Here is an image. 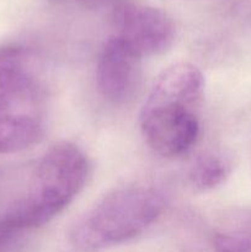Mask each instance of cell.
Here are the masks:
<instances>
[{
    "label": "cell",
    "mask_w": 251,
    "mask_h": 252,
    "mask_svg": "<svg viewBox=\"0 0 251 252\" xmlns=\"http://www.w3.org/2000/svg\"><path fill=\"white\" fill-rule=\"evenodd\" d=\"M204 78L191 63H176L153 84L139 116L142 134L150 149L165 158L184 154L199 134Z\"/></svg>",
    "instance_id": "1"
},
{
    "label": "cell",
    "mask_w": 251,
    "mask_h": 252,
    "mask_svg": "<svg viewBox=\"0 0 251 252\" xmlns=\"http://www.w3.org/2000/svg\"><path fill=\"white\" fill-rule=\"evenodd\" d=\"M47 91L34 54L26 47H0V154L41 142L46 132Z\"/></svg>",
    "instance_id": "2"
},
{
    "label": "cell",
    "mask_w": 251,
    "mask_h": 252,
    "mask_svg": "<svg viewBox=\"0 0 251 252\" xmlns=\"http://www.w3.org/2000/svg\"><path fill=\"white\" fill-rule=\"evenodd\" d=\"M89 172V159L78 145L54 144L39 160L27 193L0 220L20 234L46 225L80 193Z\"/></svg>",
    "instance_id": "3"
},
{
    "label": "cell",
    "mask_w": 251,
    "mask_h": 252,
    "mask_svg": "<svg viewBox=\"0 0 251 252\" xmlns=\"http://www.w3.org/2000/svg\"><path fill=\"white\" fill-rule=\"evenodd\" d=\"M161 191L145 185H127L98 199L73 226L70 243L83 252L120 245L142 234L165 209Z\"/></svg>",
    "instance_id": "4"
},
{
    "label": "cell",
    "mask_w": 251,
    "mask_h": 252,
    "mask_svg": "<svg viewBox=\"0 0 251 252\" xmlns=\"http://www.w3.org/2000/svg\"><path fill=\"white\" fill-rule=\"evenodd\" d=\"M115 34L140 58L159 56L172 46L174 21L161 9L135 2H122L113 10Z\"/></svg>",
    "instance_id": "5"
},
{
    "label": "cell",
    "mask_w": 251,
    "mask_h": 252,
    "mask_svg": "<svg viewBox=\"0 0 251 252\" xmlns=\"http://www.w3.org/2000/svg\"><path fill=\"white\" fill-rule=\"evenodd\" d=\"M142 83V58L118 37L103 44L96 65L101 96L113 105H126L137 96Z\"/></svg>",
    "instance_id": "6"
},
{
    "label": "cell",
    "mask_w": 251,
    "mask_h": 252,
    "mask_svg": "<svg viewBox=\"0 0 251 252\" xmlns=\"http://www.w3.org/2000/svg\"><path fill=\"white\" fill-rule=\"evenodd\" d=\"M231 172V161L225 154L209 152L201 155L192 164L188 179L194 189L207 192L225 182Z\"/></svg>",
    "instance_id": "7"
},
{
    "label": "cell",
    "mask_w": 251,
    "mask_h": 252,
    "mask_svg": "<svg viewBox=\"0 0 251 252\" xmlns=\"http://www.w3.org/2000/svg\"><path fill=\"white\" fill-rule=\"evenodd\" d=\"M213 249L214 252H251V238L239 221L234 228L214 235Z\"/></svg>",
    "instance_id": "8"
},
{
    "label": "cell",
    "mask_w": 251,
    "mask_h": 252,
    "mask_svg": "<svg viewBox=\"0 0 251 252\" xmlns=\"http://www.w3.org/2000/svg\"><path fill=\"white\" fill-rule=\"evenodd\" d=\"M59 1H75L81 2V4H97V2L103 1V0H59Z\"/></svg>",
    "instance_id": "9"
}]
</instances>
